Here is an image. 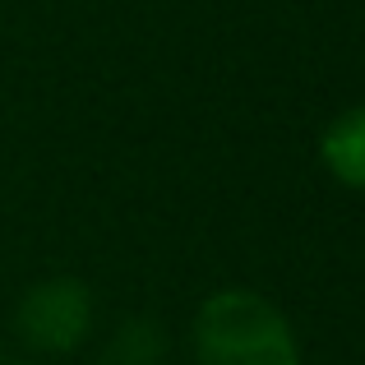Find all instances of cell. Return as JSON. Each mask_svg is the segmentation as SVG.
<instances>
[{
    "instance_id": "obj_1",
    "label": "cell",
    "mask_w": 365,
    "mask_h": 365,
    "mask_svg": "<svg viewBox=\"0 0 365 365\" xmlns=\"http://www.w3.org/2000/svg\"><path fill=\"white\" fill-rule=\"evenodd\" d=\"M195 361L199 365H301V347L268 296L227 287L208 296L195 314Z\"/></svg>"
},
{
    "instance_id": "obj_2",
    "label": "cell",
    "mask_w": 365,
    "mask_h": 365,
    "mask_svg": "<svg viewBox=\"0 0 365 365\" xmlns=\"http://www.w3.org/2000/svg\"><path fill=\"white\" fill-rule=\"evenodd\" d=\"M19 338L37 351H70L93 324V296L79 277H46L19 301Z\"/></svg>"
},
{
    "instance_id": "obj_3",
    "label": "cell",
    "mask_w": 365,
    "mask_h": 365,
    "mask_svg": "<svg viewBox=\"0 0 365 365\" xmlns=\"http://www.w3.org/2000/svg\"><path fill=\"white\" fill-rule=\"evenodd\" d=\"M319 158L329 167V176L347 190H365V102L351 111H342L338 120L324 130Z\"/></svg>"
},
{
    "instance_id": "obj_4",
    "label": "cell",
    "mask_w": 365,
    "mask_h": 365,
    "mask_svg": "<svg viewBox=\"0 0 365 365\" xmlns=\"http://www.w3.org/2000/svg\"><path fill=\"white\" fill-rule=\"evenodd\" d=\"M158 356H162V347H158L153 324H130V329L111 342V351H107L102 365H158Z\"/></svg>"
}]
</instances>
